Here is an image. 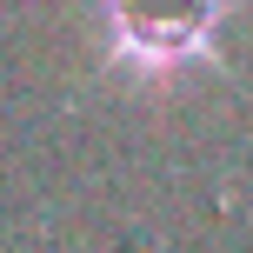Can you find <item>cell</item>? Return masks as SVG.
I'll return each instance as SVG.
<instances>
[{"label": "cell", "mask_w": 253, "mask_h": 253, "mask_svg": "<svg viewBox=\"0 0 253 253\" xmlns=\"http://www.w3.org/2000/svg\"><path fill=\"white\" fill-rule=\"evenodd\" d=\"M220 13L227 0H107V40H114L120 67L167 80L213 53Z\"/></svg>", "instance_id": "1"}]
</instances>
